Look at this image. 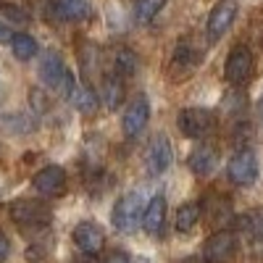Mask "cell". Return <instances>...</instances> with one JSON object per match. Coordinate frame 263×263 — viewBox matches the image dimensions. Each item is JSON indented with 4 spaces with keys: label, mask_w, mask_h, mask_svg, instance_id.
Listing matches in <instances>:
<instances>
[{
    "label": "cell",
    "mask_w": 263,
    "mask_h": 263,
    "mask_svg": "<svg viewBox=\"0 0 263 263\" xmlns=\"http://www.w3.org/2000/svg\"><path fill=\"white\" fill-rule=\"evenodd\" d=\"M142 216H145V205H142V195L140 192H126L121 200L114 205V227L124 234L135 232L137 224H142Z\"/></svg>",
    "instance_id": "1"
},
{
    "label": "cell",
    "mask_w": 263,
    "mask_h": 263,
    "mask_svg": "<svg viewBox=\"0 0 263 263\" xmlns=\"http://www.w3.org/2000/svg\"><path fill=\"white\" fill-rule=\"evenodd\" d=\"M227 174L237 187H250L258 179V158L253 150H239L227 163Z\"/></svg>",
    "instance_id": "2"
},
{
    "label": "cell",
    "mask_w": 263,
    "mask_h": 263,
    "mask_svg": "<svg viewBox=\"0 0 263 263\" xmlns=\"http://www.w3.org/2000/svg\"><path fill=\"white\" fill-rule=\"evenodd\" d=\"M11 218L18 227H45L50 221V211L40 200H16L11 205Z\"/></svg>",
    "instance_id": "3"
},
{
    "label": "cell",
    "mask_w": 263,
    "mask_h": 263,
    "mask_svg": "<svg viewBox=\"0 0 263 263\" xmlns=\"http://www.w3.org/2000/svg\"><path fill=\"white\" fill-rule=\"evenodd\" d=\"M150 121V105L145 98H135L129 103V108L124 111V119H121V129L129 140H135L142 135V129L147 126Z\"/></svg>",
    "instance_id": "4"
},
{
    "label": "cell",
    "mask_w": 263,
    "mask_h": 263,
    "mask_svg": "<svg viewBox=\"0 0 263 263\" xmlns=\"http://www.w3.org/2000/svg\"><path fill=\"white\" fill-rule=\"evenodd\" d=\"M237 250V239L232 232H216L208 237V242L203 248V258L205 263H227Z\"/></svg>",
    "instance_id": "5"
},
{
    "label": "cell",
    "mask_w": 263,
    "mask_h": 263,
    "mask_svg": "<svg viewBox=\"0 0 263 263\" xmlns=\"http://www.w3.org/2000/svg\"><path fill=\"white\" fill-rule=\"evenodd\" d=\"M234 18H237V3L234 0H221L208 16V37L216 42V40H221L229 27L234 24Z\"/></svg>",
    "instance_id": "6"
},
{
    "label": "cell",
    "mask_w": 263,
    "mask_h": 263,
    "mask_svg": "<svg viewBox=\"0 0 263 263\" xmlns=\"http://www.w3.org/2000/svg\"><path fill=\"white\" fill-rule=\"evenodd\" d=\"M253 71V53L245 48V45H237L229 58H227V66H224V77L232 82V84H242Z\"/></svg>",
    "instance_id": "7"
},
{
    "label": "cell",
    "mask_w": 263,
    "mask_h": 263,
    "mask_svg": "<svg viewBox=\"0 0 263 263\" xmlns=\"http://www.w3.org/2000/svg\"><path fill=\"white\" fill-rule=\"evenodd\" d=\"M179 129L187 137H203L205 132L213 126V116L205 111V108H184L177 119Z\"/></svg>",
    "instance_id": "8"
},
{
    "label": "cell",
    "mask_w": 263,
    "mask_h": 263,
    "mask_svg": "<svg viewBox=\"0 0 263 263\" xmlns=\"http://www.w3.org/2000/svg\"><path fill=\"white\" fill-rule=\"evenodd\" d=\"M34 190L45 197H58L66 190V171L61 166H45L34 174Z\"/></svg>",
    "instance_id": "9"
},
{
    "label": "cell",
    "mask_w": 263,
    "mask_h": 263,
    "mask_svg": "<svg viewBox=\"0 0 263 263\" xmlns=\"http://www.w3.org/2000/svg\"><path fill=\"white\" fill-rule=\"evenodd\" d=\"M171 158H174V153H171V142L166 135H158L156 140L150 142L147 147V156H145V166L147 171L156 177V174H163L168 166H171Z\"/></svg>",
    "instance_id": "10"
},
{
    "label": "cell",
    "mask_w": 263,
    "mask_h": 263,
    "mask_svg": "<svg viewBox=\"0 0 263 263\" xmlns=\"http://www.w3.org/2000/svg\"><path fill=\"white\" fill-rule=\"evenodd\" d=\"M74 242H77V248H79L84 255H95V253H100L103 245H105V234H103V229H100L98 224L82 221V224L74 229Z\"/></svg>",
    "instance_id": "11"
},
{
    "label": "cell",
    "mask_w": 263,
    "mask_h": 263,
    "mask_svg": "<svg viewBox=\"0 0 263 263\" xmlns=\"http://www.w3.org/2000/svg\"><path fill=\"white\" fill-rule=\"evenodd\" d=\"M166 224V197L156 195L150 197V203L145 205V216H142V227L147 234H158Z\"/></svg>",
    "instance_id": "12"
},
{
    "label": "cell",
    "mask_w": 263,
    "mask_h": 263,
    "mask_svg": "<svg viewBox=\"0 0 263 263\" xmlns=\"http://www.w3.org/2000/svg\"><path fill=\"white\" fill-rule=\"evenodd\" d=\"M66 74H69V71H66V66H63L61 55L48 53L45 58H42V63H40V79L45 82L48 87H53V90H61V84H63Z\"/></svg>",
    "instance_id": "13"
},
{
    "label": "cell",
    "mask_w": 263,
    "mask_h": 263,
    "mask_svg": "<svg viewBox=\"0 0 263 263\" xmlns=\"http://www.w3.org/2000/svg\"><path fill=\"white\" fill-rule=\"evenodd\" d=\"M213 163H216V153H213V147H208V145H200L197 150H192V153H190V158H187L190 171L200 174V177L213 168Z\"/></svg>",
    "instance_id": "14"
},
{
    "label": "cell",
    "mask_w": 263,
    "mask_h": 263,
    "mask_svg": "<svg viewBox=\"0 0 263 263\" xmlns=\"http://www.w3.org/2000/svg\"><path fill=\"white\" fill-rule=\"evenodd\" d=\"M103 103H105V108H111V111H116L124 103V82H121L119 74L103 79Z\"/></svg>",
    "instance_id": "15"
},
{
    "label": "cell",
    "mask_w": 263,
    "mask_h": 263,
    "mask_svg": "<svg viewBox=\"0 0 263 263\" xmlns=\"http://www.w3.org/2000/svg\"><path fill=\"white\" fill-rule=\"evenodd\" d=\"M195 61H197L195 48L190 45L187 40H182L179 45H177V50H174V61H171L174 71H182V77H184V74H190V71L195 69Z\"/></svg>",
    "instance_id": "16"
},
{
    "label": "cell",
    "mask_w": 263,
    "mask_h": 263,
    "mask_svg": "<svg viewBox=\"0 0 263 263\" xmlns=\"http://www.w3.org/2000/svg\"><path fill=\"white\" fill-rule=\"evenodd\" d=\"M55 11L66 21H82L90 13V3H87V0H58Z\"/></svg>",
    "instance_id": "17"
},
{
    "label": "cell",
    "mask_w": 263,
    "mask_h": 263,
    "mask_svg": "<svg viewBox=\"0 0 263 263\" xmlns=\"http://www.w3.org/2000/svg\"><path fill=\"white\" fill-rule=\"evenodd\" d=\"M69 103L77 108L79 114H92L95 108H98V98H95V92L90 90V87H84V84H77V90L69 95Z\"/></svg>",
    "instance_id": "18"
},
{
    "label": "cell",
    "mask_w": 263,
    "mask_h": 263,
    "mask_svg": "<svg viewBox=\"0 0 263 263\" xmlns=\"http://www.w3.org/2000/svg\"><path fill=\"white\" fill-rule=\"evenodd\" d=\"M11 50H13V55H16L18 61H32V58L37 55V40H34L32 34L18 32V34H13V40H11Z\"/></svg>",
    "instance_id": "19"
},
{
    "label": "cell",
    "mask_w": 263,
    "mask_h": 263,
    "mask_svg": "<svg viewBox=\"0 0 263 263\" xmlns=\"http://www.w3.org/2000/svg\"><path fill=\"white\" fill-rule=\"evenodd\" d=\"M200 221V205L195 203H184L179 211H177V221H174V227H177V232H192L195 224Z\"/></svg>",
    "instance_id": "20"
},
{
    "label": "cell",
    "mask_w": 263,
    "mask_h": 263,
    "mask_svg": "<svg viewBox=\"0 0 263 263\" xmlns=\"http://www.w3.org/2000/svg\"><path fill=\"white\" fill-rule=\"evenodd\" d=\"M114 71H116L121 79L135 77V74H137V55L132 53V50H126V48L116 50V55H114Z\"/></svg>",
    "instance_id": "21"
},
{
    "label": "cell",
    "mask_w": 263,
    "mask_h": 263,
    "mask_svg": "<svg viewBox=\"0 0 263 263\" xmlns=\"http://www.w3.org/2000/svg\"><path fill=\"white\" fill-rule=\"evenodd\" d=\"M166 6V0H137V6H135V16L140 24H150L153 18L158 16V11Z\"/></svg>",
    "instance_id": "22"
},
{
    "label": "cell",
    "mask_w": 263,
    "mask_h": 263,
    "mask_svg": "<svg viewBox=\"0 0 263 263\" xmlns=\"http://www.w3.org/2000/svg\"><path fill=\"white\" fill-rule=\"evenodd\" d=\"M29 105H32L34 114H48L50 111V98L45 95V90L32 87V90H29Z\"/></svg>",
    "instance_id": "23"
},
{
    "label": "cell",
    "mask_w": 263,
    "mask_h": 263,
    "mask_svg": "<svg viewBox=\"0 0 263 263\" xmlns=\"http://www.w3.org/2000/svg\"><path fill=\"white\" fill-rule=\"evenodd\" d=\"M3 13H6L11 21H16V24H24V21L29 18V13H27L24 8H18V6H13V3H11V6H3Z\"/></svg>",
    "instance_id": "24"
},
{
    "label": "cell",
    "mask_w": 263,
    "mask_h": 263,
    "mask_svg": "<svg viewBox=\"0 0 263 263\" xmlns=\"http://www.w3.org/2000/svg\"><path fill=\"white\" fill-rule=\"evenodd\" d=\"M103 263H132V258L124 253V250H114V253H108Z\"/></svg>",
    "instance_id": "25"
},
{
    "label": "cell",
    "mask_w": 263,
    "mask_h": 263,
    "mask_svg": "<svg viewBox=\"0 0 263 263\" xmlns=\"http://www.w3.org/2000/svg\"><path fill=\"white\" fill-rule=\"evenodd\" d=\"M8 253H11V245H8V239H6V234L0 232V263H3V260L8 258Z\"/></svg>",
    "instance_id": "26"
},
{
    "label": "cell",
    "mask_w": 263,
    "mask_h": 263,
    "mask_svg": "<svg viewBox=\"0 0 263 263\" xmlns=\"http://www.w3.org/2000/svg\"><path fill=\"white\" fill-rule=\"evenodd\" d=\"M11 40H13V32H11V27L0 21V42H11Z\"/></svg>",
    "instance_id": "27"
},
{
    "label": "cell",
    "mask_w": 263,
    "mask_h": 263,
    "mask_svg": "<svg viewBox=\"0 0 263 263\" xmlns=\"http://www.w3.org/2000/svg\"><path fill=\"white\" fill-rule=\"evenodd\" d=\"M260 116H263V100H260Z\"/></svg>",
    "instance_id": "28"
}]
</instances>
